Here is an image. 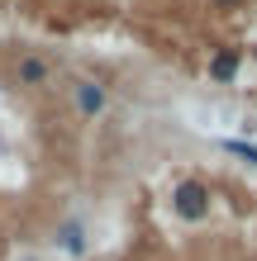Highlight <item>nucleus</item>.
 <instances>
[{
	"label": "nucleus",
	"instance_id": "obj_1",
	"mask_svg": "<svg viewBox=\"0 0 257 261\" xmlns=\"http://www.w3.org/2000/svg\"><path fill=\"white\" fill-rule=\"evenodd\" d=\"M209 209H215V195L205 180H176L172 186V214L181 223H205Z\"/></svg>",
	"mask_w": 257,
	"mask_h": 261
},
{
	"label": "nucleus",
	"instance_id": "obj_2",
	"mask_svg": "<svg viewBox=\"0 0 257 261\" xmlns=\"http://www.w3.org/2000/svg\"><path fill=\"white\" fill-rule=\"evenodd\" d=\"M72 105H77L81 119H100L110 110V90L100 81H90V76H81V81H72Z\"/></svg>",
	"mask_w": 257,
	"mask_h": 261
},
{
	"label": "nucleus",
	"instance_id": "obj_3",
	"mask_svg": "<svg viewBox=\"0 0 257 261\" xmlns=\"http://www.w3.org/2000/svg\"><path fill=\"white\" fill-rule=\"evenodd\" d=\"M14 86H24V90H48V86H53V67H48V57H38V53H19V62H14Z\"/></svg>",
	"mask_w": 257,
	"mask_h": 261
},
{
	"label": "nucleus",
	"instance_id": "obj_4",
	"mask_svg": "<svg viewBox=\"0 0 257 261\" xmlns=\"http://www.w3.org/2000/svg\"><path fill=\"white\" fill-rule=\"evenodd\" d=\"M238 67H243V53H238V48H219L215 57H209V81L229 86L233 76H238Z\"/></svg>",
	"mask_w": 257,
	"mask_h": 261
},
{
	"label": "nucleus",
	"instance_id": "obj_5",
	"mask_svg": "<svg viewBox=\"0 0 257 261\" xmlns=\"http://www.w3.org/2000/svg\"><path fill=\"white\" fill-rule=\"evenodd\" d=\"M53 242H57V252L81 256V252H86V223H81V219H67L62 228H57V238H53Z\"/></svg>",
	"mask_w": 257,
	"mask_h": 261
},
{
	"label": "nucleus",
	"instance_id": "obj_6",
	"mask_svg": "<svg viewBox=\"0 0 257 261\" xmlns=\"http://www.w3.org/2000/svg\"><path fill=\"white\" fill-rule=\"evenodd\" d=\"M224 152H233V157H248V162L257 166V147H252V143H224Z\"/></svg>",
	"mask_w": 257,
	"mask_h": 261
},
{
	"label": "nucleus",
	"instance_id": "obj_7",
	"mask_svg": "<svg viewBox=\"0 0 257 261\" xmlns=\"http://www.w3.org/2000/svg\"><path fill=\"white\" fill-rule=\"evenodd\" d=\"M248 53H252V57H257V43H252V48H248Z\"/></svg>",
	"mask_w": 257,
	"mask_h": 261
},
{
	"label": "nucleus",
	"instance_id": "obj_8",
	"mask_svg": "<svg viewBox=\"0 0 257 261\" xmlns=\"http://www.w3.org/2000/svg\"><path fill=\"white\" fill-rule=\"evenodd\" d=\"M29 261H34V256H29Z\"/></svg>",
	"mask_w": 257,
	"mask_h": 261
}]
</instances>
